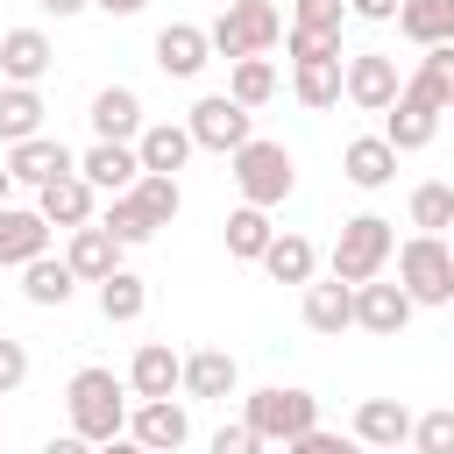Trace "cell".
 <instances>
[{"label":"cell","instance_id":"obj_16","mask_svg":"<svg viewBox=\"0 0 454 454\" xmlns=\"http://www.w3.org/2000/svg\"><path fill=\"white\" fill-rule=\"evenodd\" d=\"M128 440H142L149 454H177V447L192 440L184 397H156V404H135V411H128Z\"/></svg>","mask_w":454,"mask_h":454},{"label":"cell","instance_id":"obj_12","mask_svg":"<svg viewBox=\"0 0 454 454\" xmlns=\"http://www.w3.org/2000/svg\"><path fill=\"white\" fill-rule=\"evenodd\" d=\"M149 57H156V71H163V78H184V85H192V78L213 64V43H206V28H199V21H170V28H156Z\"/></svg>","mask_w":454,"mask_h":454},{"label":"cell","instance_id":"obj_35","mask_svg":"<svg viewBox=\"0 0 454 454\" xmlns=\"http://www.w3.org/2000/svg\"><path fill=\"white\" fill-rule=\"evenodd\" d=\"M99 227L121 241V248H142V241H156V220L135 206V192H121V199H106V213H99Z\"/></svg>","mask_w":454,"mask_h":454},{"label":"cell","instance_id":"obj_23","mask_svg":"<svg viewBox=\"0 0 454 454\" xmlns=\"http://www.w3.org/2000/svg\"><path fill=\"white\" fill-rule=\"evenodd\" d=\"M121 255H128V248H121L99 220H92V227H78V234L64 241V262H71V277H78V284H106V277L121 270Z\"/></svg>","mask_w":454,"mask_h":454},{"label":"cell","instance_id":"obj_6","mask_svg":"<svg viewBox=\"0 0 454 454\" xmlns=\"http://www.w3.org/2000/svg\"><path fill=\"white\" fill-rule=\"evenodd\" d=\"M241 419L262 433V440H298V433H312L319 426V397L312 390H298V383H262V390H248L241 397Z\"/></svg>","mask_w":454,"mask_h":454},{"label":"cell","instance_id":"obj_52","mask_svg":"<svg viewBox=\"0 0 454 454\" xmlns=\"http://www.w3.org/2000/svg\"><path fill=\"white\" fill-rule=\"evenodd\" d=\"M447 121H454V114H447Z\"/></svg>","mask_w":454,"mask_h":454},{"label":"cell","instance_id":"obj_24","mask_svg":"<svg viewBox=\"0 0 454 454\" xmlns=\"http://www.w3.org/2000/svg\"><path fill=\"white\" fill-rule=\"evenodd\" d=\"M298 312H305V326H312V333L340 340V333L355 326V284H340V277H326V284H305Z\"/></svg>","mask_w":454,"mask_h":454},{"label":"cell","instance_id":"obj_31","mask_svg":"<svg viewBox=\"0 0 454 454\" xmlns=\"http://www.w3.org/2000/svg\"><path fill=\"white\" fill-rule=\"evenodd\" d=\"M262 270H270L277 284H298V291H305V284H312V270H319V248H312L305 234H284V227H277V241H270Z\"/></svg>","mask_w":454,"mask_h":454},{"label":"cell","instance_id":"obj_43","mask_svg":"<svg viewBox=\"0 0 454 454\" xmlns=\"http://www.w3.org/2000/svg\"><path fill=\"white\" fill-rule=\"evenodd\" d=\"M262 447H270V440H262L248 419H227V426L213 433V454H262Z\"/></svg>","mask_w":454,"mask_h":454},{"label":"cell","instance_id":"obj_19","mask_svg":"<svg viewBox=\"0 0 454 454\" xmlns=\"http://www.w3.org/2000/svg\"><path fill=\"white\" fill-rule=\"evenodd\" d=\"M35 213H43L50 227L78 234V227H92V220H99V192L71 170V177H57V184H43V192H35Z\"/></svg>","mask_w":454,"mask_h":454},{"label":"cell","instance_id":"obj_5","mask_svg":"<svg viewBox=\"0 0 454 454\" xmlns=\"http://www.w3.org/2000/svg\"><path fill=\"white\" fill-rule=\"evenodd\" d=\"M397 284H404L411 305H454V248H447V234L397 241Z\"/></svg>","mask_w":454,"mask_h":454},{"label":"cell","instance_id":"obj_38","mask_svg":"<svg viewBox=\"0 0 454 454\" xmlns=\"http://www.w3.org/2000/svg\"><path fill=\"white\" fill-rule=\"evenodd\" d=\"M433 99H440V114H454V43H440V50H419V71H411Z\"/></svg>","mask_w":454,"mask_h":454},{"label":"cell","instance_id":"obj_36","mask_svg":"<svg viewBox=\"0 0 454 454\" xmlns=\"http://www.w3.org/2000/svg\"><path fill=\"white\" fill-rule=\"evenodd\" d=\"M135 206H142V213L156 220V234H163V227L184 213V184H177V177H156V170H142V184H135Z\"/></svg>","mask_w":454,"mask_h":454},{"label":"cell","instance_id":"obj_11","mask_svg":"<svg viewBox=\"0 0 454 454\" xmlns=\"http://www.w3.org/2000/svg\"><path fill=\"white\" fill-rule=\"evenodd\" d=\"M411 419H419V411H411L404 397H362L348 433H355L362 447H376V454H397V447H411Z\"/></svg>","mask_w":454,"mask_h":454},{"label":"cell","instance_id":"obj_40","mask_svg":"<svg viewBox=\"0 0 454 454\" xmlns=\"http://www.w3.org/2000/svg\"><path fill=\"white\" fill-rule=\"evenodd\" d=\"M284 454H369L355 433H326V426H312V433H298Z\"/></svg>","mask_w":454,"mask_h":454},{"label":"cell","instance_id":"obj_32","mask_svg":"<svg viewBox=\"0 0 454 454\" xmlns=\"http://www.w3.org/2000/svg\"><path fill=\"white\" fill-rule=\"evenodd\" d=\"M142 312H149V284H142L135 270H114V277L99 284V319H106V326H135Z\"/></svg>","mask_w":454,"mask_h":454},{"label":"cell","instance_id":"obj_46","mask_svg":"<svg viewBox=\"0 0 454 454\" xmlns=\"http://www.w3.org/2000/svg\"><path fill=\"white\" fill-rule=\"evenodd\" d=\"M92 7H99V14H106V21H128V14H142V7H149V0H92Z\"/></svg>","mask_w":454,"mask_h":454},{"label":"cell","instance_id":"obj_9","mask_svg":"<svg viewBox=\"0 0 454 454\" xmlns=\"http://www.w3.org/2000/svg\"><path fill=\"white\" fill-rule=\"evenodd\" d=\"M440 121H447V114H440V99H433V92H426L419 78H404L397 106L383 114V142H390L397 156H411V149H426V142L440 135Z\"/></svg>","mask_w":454,"mask_h":454},{"label":"cell","instance_id":"obj_50","mask_svg":"<svg viewBox=\"0 0 454 454\" xmlns=\"http://www.w3.org/2000/svg\"><path fill=\"white\" fill-rule=\"evenodd\" d=\"M0 433H7V411H0Z\"/></svg>","mask_w":454,"mask_h":454},{"label":"cell","instance_id":"obj_20","mask_svg":"<svg viewBox=\"0 0 454 454\" xmlns=\"http://www.w3.org/2000/svg\"><path fill=\"white\" fill-rule=\"evenodd\" d=\"M184 397H199V404H227V397H241V362H234L227 348H199V355H184Z\"/></svg>","mask_w":454,"mask_h":454},{"label":"cell","instance_id":"obj_8","mask_svg":"<svg viewBox=\"0 0 454 454\" xmlns=\"http://www.w3.org/2000/svg\"><path fill=\"white\" fill-rule=\"evenodd\" d=\"M397 92H404V71H397L390 50H348V106H362V114H390Z\"/></svg>","mask_w":454,"mask_h":454},{"label":"cell","instance_id":"obj_42","mask_svg":"<svg viewBox=\"0 0 454 454\" xmlns=\"http://www.w3.org/2000/svg\"><path fill=\"white\" fill-rule=\"evenodd\" d=\"M291 21L298 28H340L348 21V0H291Z\"/></svg>","mask_w":454,"mask_h":454},{"label":"cell","instance_id":"obj_37","mask_svg":"<svg viewBox=\"0 0 454 454\" xmlns=\"http://www.w3.org/2000/svg\"><path fill=\"white\" fill-rule=\"evenodd\" d=\"M284 57L291 64H326V57H348V50H340V28H298L291 21L284 28Z\"/></svg>","mask_w":454,"mask_h":454},{"label":"cell","instance_id":"obj_30","mask_svg":"<svg viewBox=\"0 0 454 454\" xmlns=\"http://www.w3.org/2000/svg\"><path fill=\"white\" fill-rule=\"evenodd\" d=\"M270 241H277V227H270L262 206H234V213H227V255H234V262H262Z\"/></svg>","mask_w":454,"mask_h":454},{"label":"cell","instance_id":"obj_33","mask_svg":"<svg viewBox=\"0 0 454 454\" xmlns=\"http://www.w3.org/2000/svg\"><path fill=\"white\" fill-rule=\"evenodd\" d=\"M227 99L248 106V114L270 106V99H277V64H270V57H241V64H227Z\"/></svg>","mask_w":454,"mask_h":454},{"label":"cell","instance_id":"obj_18","mask_svg":"<svg viewBox=\"0 0 454 454\" xmlns=\"http://www.w3.org/2000/svg\"><path fill=\"white\" fill-rule=\"evenodd\" d=\"M7 170H14V184L43 192V184L71 177V170H78V156H71L57 135H35V142H14V149H7Z\"/></svg>","mask_w":454,"mask_h":454},{"label":"cell","instance_id":"obj_13","mask_svg":"<svg viewBox=\"0 0 454 454\" xmlns=\"http://www.w3.org/2000/svg\"><path fill=\"white\" fill-rule=\"evenodd\" d=\"M85 121H92V142H142V128H149V114H142V92H135V85H99Z\"/></svg>","mask_w":454,"mask_h":454},{"label":"cell","instance_id":"obj_17","mask_svg":"<svg viewBox=\"0 0 454 454\" xmlns=\"http://www.w3.org/2000/svg\"><path fill=\"white\" fill-rule=\"evenodd\" d=\"M57 71V43L43 28H7L0 35V78L7 85H43Z\"/></svg>","mask_w":454,"mask_h":454},{"label":"cell","instance_id":"obj_27","mask_svg":"<svg viewBox=\"0 0 454 454\" xmlns=\"http://www.w3.org/2000/svg\"><path fill=\"white\" fill-rule=\"evenodd\" d=\"M397 35H404L411 50L454 43V0H404V7H397Z\"/></svg>","mask_w":454,"mask_h":454},{"label":"cell","instance_id":"obj_10","mask_svg":"<svg viewBox=\"0 0 454 454\" xmlns=\"http://www.w3.org/2000/svg\"><path fill=\"white\" fill-rule=\"evenodd\" d=\"M128 390L135 404H156V397H184V355L170 340H142L135 362H128Z\"/></svg>","mask_w":454,"mask_h":454},{"label":"cell","instance_id":"obj_2","mask_svg":"<svg viewBox=\"0 0 454 454\" xmlns=\"http://www.w3.org/2000/svg\"><path fill=\"white\" fill-rule=\"evenodd\" d=\"M397 262V220H383V213H355V220H340V234H333V277L340 284H376L383 270Z\"/></svg>","mask_w":454,"mask_h":454},{"label":"cell","instance_id":"obj_51","mask_svg":"<svg viewBox=\"0 0 454 454\" xmlns=\"http://www.w3.org/2000/svg\"><path fill=\"white\" fill-rule=\"evenodd\" d=\"M220 7H234V0H220Z\"/></svg>","mask_w":454,"mask_h":454},{"label":"cell","instance_id":"obj_3","mask_svg":"<svg viewBox=\"0 0 454 454\" xmlns=\"http://www.w3.org/2000/svg\"><path fill=\"white\" fill-rule=\"evenodd\" d=\"M227 170H234V192H241V206H284L291 192H298V156L284 149V142H270V135H255L248 149H234L227 156Z\"/></svg>","mask_w":454,"mask_h":454},{"label":"cell","instance_id":"obj_48","mask_svg":"<svg viewBox=\"0 0 454 454\" xmlns=\"http://www.w3.org/2000/svg\"><path fill=\"white\" fill-rule=\"evenodd\" d=\"M99 454H149V447H142V440H128V433H121V440H106V447H99Z\"/></svg>","mask_w":454,"mask_h":454},{"label":"cell","instance_id":"obj_49","mask_svg":"<svg viewBox=\"0 0 454 454\" xmlns=\"http://www.w3.org/2000/svg\"><path fill=\"white\" fill-rule=\"evenodd\" d=\"M7 192H14V170H7V163H0V206H7Z\"/></svg>","mask_w":454,"mask_h":454},{"label":"cell","instance_id":"obj_45","mask_svg":"<svg viewBox=\"0 0 454 454\" xmlns=\"http://www.w3.org/2000/svg\"><path fill=\"white\" fill-rule=\"evenodd\" d=\"M43 454H99V447H92V440H78V433H50V440H43Z\"/></svg>","mask_w":454,"mask_h":454},{"label":"cell","instance_id":"obj_41","mask_svg":"<svg viewBox=\"0 0 454 454\" xmlns=\"http://www.w3.org/2000/svg\"><path fill=\"white\" fill-rule=\"evenodd\" d=\"M21 383H28V340L0 333V397H14Z\"/></svg>","mask_w":454,"mask_h":454},{"label":"cell","instance_id":"obj_1","mask_svg":"<svg viewBox=\"0 0 454 454\" xmlns=\"http://www.w3.org/2000/svg\"><path fill=\"white\" fill-rule=\"evenodd\" d=\"M135 390H128V376H114V369H78L71 383H64V411H71V433L78 440H92V447H106V440H121L128 433V404Z\"/></svg>","mask_w":454,"mask_h":454},{"label":"cell","instance_id":"obj_15","mask_svg":"<svg viewBox=\"0 0 454 454\" xmlns=\"http://www.w3.org/2000/svg\"><path fill=\"white\" fill-rule=\"evenodd\" d=\"M411 312H419V305L404 298V284H383V277H376V284L355 291V326L376 333V340H397V333L411 326Z\"/></svg>","mask_w":454,"mask_h":454},{"label":"cell","instance_id":"obj_14","mask_svg":"<svg viewBox=\"0 0 454 454\" xmlns=\"http://www.w3.org/2000/svg\"><path fill=\"white\" fill-rule=\"evenodd\" d=\"M78 177H85L92 192L121 199V192L142 184V156H135V142H92V149L78 156Z\"/></svg>","mask_w":454,"mask_h":454},{"label":"cell","instance_id":"obj_4","mask_svg":"<svg viewBox=\"0 0 454 454\" xmlns=\"http://www.w3.org/2000/svg\"><path fill=\"white\" fill-rule=\"evenodd\" d=\"M284 28H291V21H284L270 0H234V7H220V14H213L206 43H213V57L241 64V57H270V50L284 43Z\"/></svg>","mask_w":454,"mask_h":454},{"label":"cell","instance_id":"obj_44","mask_svg":"<svg viewBox=\"0 0 454 454\" xmlns=\"http://www.w3.org/2000/svg\"><path fill=\"white\" fill-rule=\"evenodd\" d=\"M397 7H404V0H348L355 21H397Z\"/></svg>","mask_w":454,"mask_h":454},{"label":"cell","instance_id":"obj_47","mask_svg":"<svg viewBox=\"0 0 454 454\" xmlns=\"http://www.w3.org/2000/svg\"><path fill=\"white\" fill-rule=\"evenodd\" d=\"M35 7H43V14H57V21H71V14H85L92 0H35Z\"/></svg>","mask_w":454,"mask_h":454},{"label":"cell","instance_id":"obj_34","mask_svg":"<svg viewBox=\"0 0 454 454\" xmlns=\"http://www.w3.org/2000/svg\"><path fill=\"white\" fill-rule=\"evenodd\" d=\"M404 213H411V227H419V234H447V227H454V184H447V177L411 184Z\"/></svg>","mask_w":454,"mask_h":454},{"label":"cell","instance_id":"obj_21","mask_svg":"<svg viewBox=\"0 0 454 454\" xmlns=\"http://www.w3.org/2000/svg\"><path fill=\"white\" fill-rule=\"evenodd\" d=\"M50 255V220L35 206H0V270H28Z\"/></svg>","mask_w":454,"mask_h":454},{"label":"cell","instance_id":"obj_7","mask_svg":"<svg viewBox=\"0 0 454 454\" xmlns=\"http://www.w3.org/2000/svg\"><path fill=\"white\" fill-rule=\"evenodd\" d=\"M184 128H192V142H199V149H213V156H234V149H248V142H255V114H248V106H234L227 92H206V99L184 114Z\"/></svg>","mask_w":454,"mask_h":454},{"label":"cell","instance_id":"obj_22","mask_svg":"<svg viewBox=\"0 0 454 454\" xmlns=\"http://www.w3.org/2000/svg\"><path fill=\"white\" fill-rule=\"evenodd\" d=\"M291 99L305 114H333L348 99V57H326V64H291Z\"/></svg>","mask_w":454,"mask_h":454},{"label":"cell","instance_id":"obj_28","mask_svg":"<svg viewBox=\"0 0 454 454\" xmlns=\"http://www.w3.org/2000/svg\"><path fill=\"white\" fill-rule=\"evenodd\" d=\"M71 291H78V277H71V262H64V255H35V262L21 270V298H28V305H43V312H64V305H71Z\"/></svg>","mask_w":454,"mask_h":454},{"label":"cell","instance_id":"obj_39","mask_svg":"<svg viewBox=\"0 0 454 454\" xmlns=\"http://www.w3.org/2000/svg\"><path fill=\"white\" fill-rule=\"evenodd\" d=\"M411 454H454V404H433L411 419Z\"/></svg>","mask_w":454,"mask_h":454},{"label":"cell","instance_id":"obj_29","mask_svg":"<svg viewBox=\"0 0 454 454\" xmlns=\"http://www.w3.org/2000/svg\"><path fill=\"white\" fill-rule=\"evenodd\" d=\"M43 85H0V142H35L43 135Z\"/></svg>","mask_w":454,"mask_h":454},{"label":"cell","instance_id":"obj_25","mask_svg":"<svg viewBox=\"0 0 454 454\" xmlns=\"http://www.w3.org/2000/svg\"><path fill=\"white\" fill-rule=\"evenodd\" d=\"M192 128L184 121H149L142 128V142H135V156H142V170H156V177H177L184 163H192Z\"/></svg>","mask_w":454,"mask_h":454},{"label":"cell","instance_id":"obj_26","mask_svg":"<svg viewBox=\"0 0 454 454\" xmlns=\"http://www.w3.org/2000/svg\"><path fill=\"white\" fill-rule=\"evenodd\" d=\"M340 177H348L355 192H383V184L397 177V149H390L383 135H355V142L340 149Z\"/></svg>","mask_w":454,"mask_h":454},{"label":"cell","instance_id":"obj_53","mask_svg":"<svg viewBox=\"0 0 454 454\" xmlns=\"http://www.w3.org/2000/svg\"><path fill=\"white\" fill-rule=\"evenodd\" d=\"M0 35H7V28H0Z\"/></svg>","mask_w":454,"mask_h":454}]
</instances>
